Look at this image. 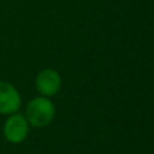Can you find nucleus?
Masks as SVG:
<instances>
[{
	"label": "nucleus",
	"mask_w": 154,
	"mask_h": 154,
	"mask_svg": "<svg viewBox=\"0 0 154 154\" xmlns=\"http://www.w3.org/2000/svg\"><path fill=\"white\" fill-rule=\"evenodd\" d=\"M30 133V125L26 116L22 112H14L7 115L4 125H3V135L5 141L14 145H19L26 141Z\"/></svg>",
	"instance_id": "f03ea898"
},
{
	"label": "nucleus",
	"mask_w": 154,
	"mask_h": 154,
	"mask_svg": "<svg viewBox=\"0 0 154 154\" xmlns=\"http://www.w3.org/2000/svg\"><path fill=\"white\" fill-rule=\"evenodd\" d=\"M62 85L61 75L56 69H42L35 76V89L41 96L53 97L60 92Z\"/></svg>",
	"instance_id": "7ed1b4c3"
},
{
	"label": "nucleus",
	"mask_w": 154,
	"mask_h": 154,
	"mask_svg": "<svg viewBox=\"0 0 154 154\" xmlns=\"http://www.w3.org/2000/svg\"><path fill=\"white\" fill-rule=\"evenodd\" d=\"M56 104L51 97L35 96L27 103L24 108V116L29 122L30 127L43 128L48 127L56 118Z\"/></svg>",
	"instance_id": "f257e3e1"
},
{
	"label": "nucleus",
	"mask_w": 154,
	"mask_h": 154,
	"mask_svg": "<svg viewBox=\"0 0 154 154\" xmlns=\"http://www.w3.org/2000/svg\"><path fill=\"white\" fill-rule=\"evenodd\" d=\"M22 107V96L15 85L0 80V115H11Z\"/></svg>",
	"instance_id": "20e7f679"
}]
</instances>
